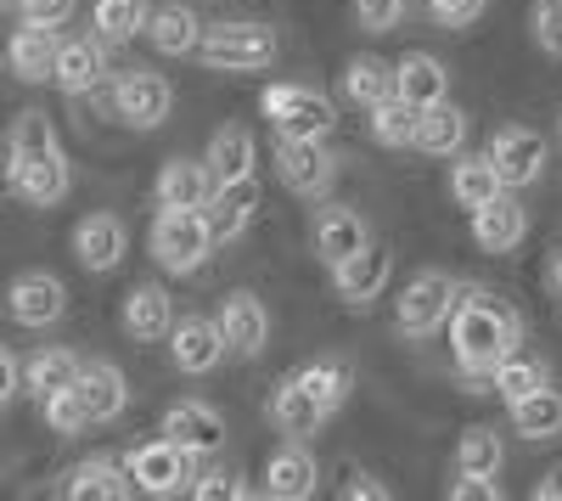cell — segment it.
<instances>
[{
  "label": "cell",
  "mask_w": 562,
  "mask_h": 501,
  "mask_svg": "<svg viewBox=\"0 0 562 501\" xmlns=\"http://www.w3.org/2000/svg\"><path fill=\"white\" fill-rule=\"evenodd\" d=\"M445 327H450V360L467 383H490L495 360L518 349V315H512L490 288H461Z\"/></svg>",
  "instance_id": "6da1fadb"
},
{
  "label": "cell",
  "mask_w": 562,
  "mask_h": 501,
  "mask_svg": "<svg viewBox=\"0 0 562 501\" xmlns=\"http://www.w3.org/2000/svg\"><path fill=\"white\" fill-rule=\"evenodd\" d=\"M198 57L214 74H265L281 57V34L270 23H203Z\"/></svg>",
  "instance_id": "7a4b0ae2"
},
{
  "label": "cell",
  "mask_w": 562,
  "mask_h": 501,
  "mask_svg": "<svg viewBox=\"0 0 562 501\" xmlns=\"http://www.w3.org/2000/svg\"><path fill=\"white\" fill-rule=\"evenodd\" d=\"M147 248L153 259L169 270V277H192V270H203L214 259V232L203 209H158L153 214V232H147Z\"/></svg>",
  "instance_id": "3957f363"
},
{
  "label": "cell",
  "mask_w": 562,
  "mask_h": 501,
  "mask_svg": "<svg viewBox=\"0 0 562 501\" xmlns=\"http://www.w3.org/2000/svg\"><path fill=\"white\" fill-rule=\"evenodd\" d=\"M259 113L270 119L276 135H304V142H326L338 130V102L315 85H265L259 97Z\"/></svg>",
  "instance_id": "277c9868"
},
{
  "label": "cell",
  "mask_w": 562,
  "mask_h": 501,
  "mask_svg": "<svg viewBox=\"0 0 562 501\" xmlns=\"http://www.w3.org/2000/svg\"><path fill=\"white\" fill-rule=\"evenodd\" d=\"M456 299H461V282L450 277V270H416V277L400 288V299H394L400 338H434L450 322Z\"/></svg>",
  "instance_id": "5b68a950"
},
{
  "label": "cell",
  "mask_w": 562,
  "mask_h": 501,
  "mask_svg": "<svg viewBox=\"0 0 562 501\" xmlns=\"http://www.w3.org/2000/svg\"><path fill=\"white\" fill-rule=\"evenodd\" d=\"M270 164H276L281 187H288L293 198H326L333 180H338V153L326 142H304V135H276Z\"/></svg>",
  "instance_id": "8992f818"
},
{
  "label": "cell",
  "mask_w": 562,
  "mask_h": 501,
  "mask_svg": "<svg viewBox=\"0 0 562 501\" xmlns=\"http://www.w3.org/2000/svg\"><path fill=\"white\" fill-rule=\"evenodd\" d=\"M124 474H130V485H135L140 496H180L186 485H192V474H198V457L158 434V439H147V445L130 450Z\"/></svg>",
  "instance_id": "52a82bcc"
},
{
  "label": "cell",
  "mask_w": 562,
  "mask_h": 501,
  "mask_svg": "<svg viewBox=\"0 0 562 501\" xmlns=\"http://www.w3.org/2000/svg\"><path fill=\"white\" fill-rule=\"evenodd\" d=\"M490 164H495V175L506 180V192H524V187H535V180L546 175V164H551V142L540 130H529V124H501L495 135H490Z\"/></svg>",
  "instance_id": "ba28073f"
},
{
  "label": "cell",
  "mask_w": 562,
  "mask_h": 501,
  "mask_svg": "<svg viewBox=\"0 0 562 501\" xmlns=\"http://www.w3.org/2000/svg\"><path fill=\"white\" fill-rule=\"evenodd\" d=\"M113 119L130 124V130H158L169 113H175V85L153 68H130L119 85H113V97H108Z\"/></svg>",
  "instance_id": "9c48e42d"
},
{
  "label": "cell",
  "mask_w": 562,
  "mask_h": 501,
  "mask_svg": "<svg viewBox=\"0 0 562 501\" xmlns=\"http://www.w3.org/2000/svg\"><path fill=\"white\" fill-rule=\"evenodd\" d=\"M7 315H12L18 327H29V333L57 327L63 315H68V288H63V277H52V270H23V277H12V288H7Z\"/></svg>",
  "instance_id": "30bf717a"
},
{
  "label": "cell",
  "mask_w": 562,
  "mask_h": 501,
  "mask_svg": "<svg viewBox=\"0 0 562 501\" xmlns=\"http://www.w3.org/2000/svg\"><path fill=\"white\" fill-rule=\"evenodd\" d=\"M326 270H333V293H338L349 310H366V304H378V299L389 293L394 254H389L383 243H366V248H355L349 259L326 265Z\"/></svg>",
  "instance_id": "8fae6325"
},
{
  "label": "cell",
  "mask_w": 562,
  "mask_h": 501,
  "mask_svg": "<svg viewBox=\"0 0 562 501\" xmlns=\"http://www.w3.org/2000/svg\"><path fill=\"white\" fill-rule=\"evenodd\" d=\"M7 175V192L23 198L29 209H57L74 187V169H68V153H45V158H23V164H0Z\"/></svg>",
  "instance_id": "7c38bea8"
},
{
  "label": "cell",
  "mask_w": 562,
  "mask_h": 501,
  "mask_svg": "<svg viewBox=\"0 0 562 501\" xmlns=\"http://www.w3.org/2000/svg\"><path fill=\"white\" fill-rule=\"evenodd\" d=\"M220 338H225V349L237 355V360H259L265 355V344H270V310H265V299L259 293H225L220 299Z\"/></svg>",
  "instance_id": "4fadbf2b"
},
{
  "label": "cell",
  "mask_w": 562,
  "mask_h": 501,
  "mask_svg": "<svg viewBox=\"0 0 562 501\" xmlns=\"http://www.w3.org/2000/svg\"><path fill=\"white\" fill-rule=\"evenodd\" d=\"M164 344H169L175 372H186V378H209L231 355L225 338H220V322H209V315H175V327H169Z\"/></svg>",
  "instance_id": "5bb4252c"
},
{
  "label": "cell",
  "mask_w": 562,
  "mask_h": 501,
  "mask_svg": "<svg viewBox=\"0 0 562 501\" xmlns=\"http://www.w3.org/2000/svg\"><path fill=\"white\" fill-rule=\"evenodd\" d=\"M68 243H74V259L90 270V277H108V270H119L130 259V232H124V220L108 214V209L85 214Z\"/></svg>",
  "instance_id": "9a60e30c"
},
{
  "label": "cell",
  "mask_w": 562,
  "mask_h": 501,
  "mask_svg": "<svg viewBox=\"0 0 562 501\" xmlns=\"http://www.w3.org/2000/svg\"><path fill=\"white\" fill-rule=\"evenodd\" d=\"M164 439H175L180 450H192V457H214V450H225V417L214 412L209 400H175L164 412Z\"/></svg>",
  "instance_id": "2e32d148"
},
{
  "label": "cell",
  "mask_w": 562,
  "mask_h": 501,
  "mask_svg": "<svg viewBox=\"0 0 562 501\" xmlns=\"http://www.w3.org/2000/svg\"><path fill=\"white\" fill-rule=\"evenodd\" d=\"M203 220H209L214 243H237L248 225L259 220V180H254V175L220 180V187L209 192V203H203Z\"/></svg>",
  "instance_id": "e0dca14e"
},
{
  "label": "cell",
  "mask_w": 562,
  "mask_h": 501,
  "mask_svg": "<svg viewBox=\"0 0 562 501\" xmlns=\"http://www.w3.org/2000/svg\"><path fill=\"white\" fill-rule=\"evenodd\" d=\"M108 79V45L97 34L85 40H63L57 45V68H52V85L63 97H90V90H102Z\"/></svg>",
  "instance_id": "ac0fdd59"
},
{
  "label": "cell",
  "mask_w": 562,
  "mask_h": 501,
  "mask_svg": "<svg viewBox=\"0 0 562 501\" xmlns=\"http://www.w3.org/2000/svg\"><path fill=\"white\" fill-rule=\"evenodd\" d=\"M119 327H124V338H135V344L169 338V327H175V299H169V288H164V282H135L130 299H124V310H119Z\"/></svg>",
  "instance_id": "d6986e66"
},
{
  "label": "cell",
  "mask_w": 562,
  "mask_h": 501,
  "mask_svg": "<svg viewBox=\"0 0 562 501\" xmlns=\"http://www.w3.org/2000/svg\"><path fill=\"white\" fill-rule=\"evenodd\" d=\"M85 412H90V428L97 423H119L124 405H130V378L113 367V360H79V378H74Z\"/></svg>",
  "instance_id": "ffe728a7"
},
{
  "label": "cell",
  "mask_w": 562,
  "mask_h": 501,
  "mask_svg": "<svg viewBox=\"0 0 562 501\" xmlns=\"http://www.w3.org/2000/svg\"><path fill=\"white\" fill-rule=\"evenodd\" d=\"M371 243V225H366V214H355V209H344V203H326V209H315V225H310V248L321 254V265H338V259H349L355 248H366Z\"/></svg>",
  "instance_id": "44dd1931"
},
{
  "label": "cell",
  "mask_w": 562,
  "mask_h": 501,
  "mask_svg": "<svg viewBox=\"0 0 562 501\" xmlns=\"http://www.w3.org/2000/svg\"><path fill=\"white\" fill-rule=\"evenodd\" d=\"M321 485V463L304 450V439H288L281 450H270L265 463V496L270 501H310Z\"/></svg>",
  "instance_id": "7402d4cb"
},
{
  "label": "cell",
  "mask_w": 562,
  "mask_h": 501,
  "mask_svg": "<svg viewBox=\"0 0 562 501\" xmlns=\"http://www.w3.org/2000/svg\"><path fill=\"white\" fill-rule=\"evenodd\" d=\"M270 423L288 434V439H310V434H321L326 423H333V412H326V405L288 372V378L270 389Z\"/></svg>",
  "instance_id": "603a6c76"
},
{
  "label": "cell",
  "mask_w": 562,
  "mask_h": 501,
  "mask_svg": "<svg viewBox=\"0 0 562 501\" xmlns=\"http://www.w3.org/2000/svg\"><path fill=\"white\" fill-rule=\"evenodd\" d=\"M57 29H40V23H23L12 29L7 40V74L23 79V85H52V68H57Z\"/></svg>",
  "instance_id": "cb8c5ba5"
},
{
  "label": "cell",
  "mask_w": 562,
  "mask_h": 501,
  "mask_svg": "<svg viewBox=\"0 0 562 501\" xmlns=\"http://www.w3.org/2000/svg\"><path fill=\"white\" fill-rule=\"evenodd\" d=\"M158 57H198V40H203V18L186 7V0H164V7L147 12V29Z\"/></svg>",
  "instance_id": "d4e9b609"
},
{
  "label": "cell",
  "mask_w": 562,
  "mask_h": 501,
  "mask_svg": "<svg viewBox=\"0 0 562 501\" xmlns=\"http://www.w3.org/2000/svg\"><path fill=\"white\" fill-rule=\"evenodd\" d=\"M524 237H529V209L512 198V192H501L495 203L473 209V243L484 254H512Z\"/></svg>",
  "instance_id": "484cf974"
},
{
  "label": "cell",
  "mask_w": 562,
  "mask_h": 501,
  "mask_svg": "<svg viewBox=\"0 0 562 501\" xmlns=\"http://www.w3.org/2000/svg\"><path fill=\"white\" fill-rule=\"evenodd\" d=\"M394 97L411 102L416 113H422V108H434V102H445V97H450V68H445L434 52H411V57H400V63H394Z\"/></svg>",
  "instance_id": "4316f807"
},
{
  "label": "cell",
  "mask_w": 562,
  "mask_h": 501,
  "mask_svg": "<svg viewBox=\"0 0 562 501\" xmlns=\"http://www.w3.org/2000/svg\"><path fill=\"white\" fill-rule=\"evenodd\" d=\"M63 496L68 501H124V496H135V485L119 457H85L63 474Z\"/></svg>",
  "instance_id": "83f0119b"
},
{
  "label": "cell",
  "mask_w": 562,
  "mask_h": 501,
  "mask_svg": "<svg viewBox=\"0 0 562 501\" xmlns=\"http://www.w3.org/2000/svg\"><path fill=\"white\" fill-rule=\"evenodd\" d=\"M209 192H214V175H209V164H198V158H169V164L158 169V187H153L158 209H203Z\"/></svg>",
  "instance_id": "f1b7e54d"
},
{
  "label": "cell",
  "mask_w": 562,
  "mask_h": 501,
  "mask_svg": "<svg viewBox=\"0 0 562 501\" xmlns=\"http://www.w3.org/2000/svg\"><path fill=\"white\" fill-rule=\"evenodd\" d=\"M506 192V180L495 175V164H490V153H456V164H450V198L473 214V209H484V203H495Z\"/></svg>",
  "instance_id": "f546056e"
},
{
  "label": "cell",
  "mask_w": 562,
  "mask_h": 501,
  "mask_svg": "<svg viewBox=\"0 0 562 501\" xmlns=\"http://www.w3.org/2000/svg\"><path fill=\"white\" fill-rule=\"evenodd\" d=\"M461 147H467V113H461L450 97L416 113V153H428V158H456Z\"/></svg>",
  "instance_id": "4dcf8cb0"
},
{
  "label": "cell",
  "mask_w": 562,
  "mask_h": 501,
  "mask_svg": "<svg viewBox=\"0 0 562 501\" xmlns=\"http://www.w3.org/2000/svg\"><path fill=\"white\" fill-rule=\"evenodd\" d=\"M209 175H214V187L220 180H243V175H254V164H259V147H254V130L248 124H220L214 135H209Z\"/></svg>",
  "instance_id": "1f68e13d"
},
{
  "label": "cell",
  "mask_w": 562,
  "mask_h": 501,
  "mask_svg": "<svg viewBox=\"0 0 562 501\" xmlns=\"http://www.w3.org/2000/svg\"><path fill=\"white\" fill-rule=\"evenodd\" d=\"M551 383V360L546 355H529V349H512L495 360V372H490V394H501L506 405H518L524 394L546 389Z\"/></svg>",
  "instance_id": "d6a6232c"
},
{
  "label": "cell",
  "mask_w": 562,
  "mask_h": 501,
  "mask_svg": "<svg viewBox=\"0 0 562 501\" xmlns=\"http://www.w3.org/2000/svg\"><path fill=\"white\" fill-rule=\"evenodd\" d=\"M389 97H394V63H389V57L360 52V57L344 63V102H355V108L366 113V108H378V102H389Z\"/></svg>",
  "instance_id": "836d02e7"
},
{
  "label": "cell",
  "mask_w": 562,
  "mask_h": 501,
  "mask_svg": "<svg viewBox=\"0 0 562 501\" xmlns=\"http://www.w3.org/2000/svg\"><path fill=\"white\" fill-rule=\"evenodd\" d=\"M512 412V434H524L529 445H546V439H557L562 434V389H535V394H524L518 405H506Z\"/></svg>",
  "instance_id": "e575fe53"
},
{
  "label": "cell",
  "mask_w": 562,
  "mask_h": 501,
  "mask_svg": "<svg viewBox=\"0 0 562 501\" xmlns=\"http://www.w3.org/2000/svg\"><path fill=\"white\" fill-rule=\"evenodd\" d=\"M501 468H506V439H501L495 428H484V423L461 428V439H456V474L495 479Z\"/></svg>",
  "instance_id": "d590c367"
},
{
  "label": "cell",
  "mask_w": 562,
  "mask_h": 501,
  "mask_svg": "<svg viewBox=\"0 0 562 501\" xmlns=\"http://www.w3.org/2000/svg\"><path fill=\"white\" fill-rule=\"evenodd\" d=\"M45 153H63L57 142V124L52 113H40V108H23L7 130V164H23V158H45Z\"/></svg>",
  "instance_id": "8d00e7d4"
},
{
  "label": "cell",
  "mask_w": 562,
  "mask_h": 501,
  "mask_svg": "<svg viewBox=\"0 0 562 501\" xmlns=\"http://www.w3.org/2000/svg\"><path fill=\"white\" fill-rule=\"evenodd\" d=\"M79 378V355L74 349H40V355H29V367H23V394L29 400H45V394H57V389H68Z\"/></svg>",
  "instance_id": "74e56055"
},
{
  "label": "cell",
  "mask_w": 562,
  "mask_h": 501,
  "mask_svg": "<svg viewBox=\"0 0 562 501\" xmlns=\"http://www.w3.org/2000/svg\"><path fill=\"white\" fill-rule=\"evenodd\" d=\"M147 12H153V0H97L90 7V29H97L102 45H124L147 29Z\"/></svg>",
  "instance_id": "f35d334b"
},
{
  "label": "cell",
  "mask_w": 562,
  "mask_h": 501,
  "mask_svg": "<svg viewBox=\"0 0 562 501\" xmlns=\"http://www.w3.org/2000/svg\"><path fill=\"white\" fill-rule=\"evenodd\" d=\"M321 405H326V412H344V400H349V367H344V360H333V355H315V360H304V367L293 372Z\"/></svg>",
  "instance_id": "ab89813d"
},
{
  "label": "cell",
  "mask_w": 562,
  "mask_h": 501,
  "mask_svg": "<svg viewBox=\"0 0 562 501\" xmlns=\"http://www.w3.org/2000/svg\"><path fill=\"white\" fill-rule=\"evenodd\" d=\"M366 130H371V142L378 147H416V108L411 102H400V97H389V102H378V108H366Z\"/></svg>",
  "instance_id": "60d3db41"
},
{
  "label": "cell",
  "mask_w": 562,
  "mask_h": 501,
  "mask_svg": "<svg viewBox=\"0 0 562 501\" xmlns=\"http://www.w3.org/2000/svg\"><path fill=\"white\" fill-rule=\"evenodd\" d=\"M40 417H45V428L63 434V439H74V434H85V428H90V412H85V400H79V389H74V383H68V389H57V394H45V400H40Z\"/></svg>",
  "instance_id": "b9f144b4"
},
{
  "label": "cell",
  "mask_w": 562,
  "mask_h": 501,
  "mask_svg": "<svg viewBox=\"0 0 562 501\" xmlns=\"http://www.w3.org/2000/svg\"><path fill=\"white\" fill-rule=\"evenodd\" d=\"M186 496H198V501H220V496H254V485H243V474L237 468H203V474H192V485H186Z\"/></svg>",
  "instance_id": "7bdbcfd3"
},
{
  "label": "cell",
  "mask_w": 562,
  "mask_h": 501,
  "mask_svg": "<svg viewBox=\"0 0 562 501\" xmlns=\"http://www.w3.org/2000/svg\"><path fill=\"white\" fill-rule=\"evenodd\" d=\"M411 0H355V29L360 34H394L405 23Z\"/></svg>",
  "instance_id": "ee69618b"
},
{
  "label": "cell",
  "mask_w": 562,
  "mask_h": 501,
  "mask_svg": "<svg viewBox=\"0 0 562 501\" xmlns=\"http://www.w3.org/2000/svg\"><path fill=\"white\" fill-rule=\"evenodd\" d=\"M529 34H535V45L546 57H562V0H535Z\"/></svg>",
  "instance_id": "f6af8a7d"
},
{
  "label": "cell",
  "mask_w": 562,
  "mask_h": 501,
  "mask_svg": "<svg viewBox=\"0 0 562 501\" xmlns=\"http://www.w3.org/2000/svg\"><path fill=\"white\" fill-rule=\"evenodd\" d=\"M484 7H490V0H428V18L439 23V29H473L479 18H484Z\"/></svg>",
  "instance_id": "bcb514c9"
},
{
  "label": "cell",
  "mask_w": 562,
  "mask_h": 501,
  "mask_svg": "<svg viewBox=\"0 0 562 501\" xmlns=\"http://www.w3.org/2000/svg\"><path fill=\"white\" fill-rule=\"evenodd\" d=\"M74 12H79V0H18V18L40 29H63Z\"/></svg>",
  "instance_id": "7dc6e473"
},
{
  "label": "cell",
  "mask_w": 562,
  "mask_h": 501,
  "mask_svg": "<svg viewBox=\"0 0 562 501\" xmlns=\"http://www.w3.org/2000/svg\"><path fill=\"white\" fill-rule=\"evenodd\" d=\"M18 394H23V360H18L7 344H0V412H7Z\"/></svg>",
  "instance_id": "c3c4849f"
},
{
  "label": "cell",
  "mask_w": 562,
  "mask_h": 501,
  "mask_svg": "<svg viewBox=\"0 0 562 501\" xmlns=\"http://www.w3.org/2000/svg\"><path fill=\"white\" fill-rule=\"evenodd\" d=\"M450 501H501V485L495 479H473V474H456Z\"/></svg>",
  "instance_id": "681fc988"
},
{
  "label": "cell",
  "mask_w": 562,
  "mask_h": 501,
  "mask_svg": "<svg viewBox=\"0 0 562 501\" xmlns=\"http://www.w3.org/2000/svg\"><path fill=\"white\" fill-rule=\"evenodd\" d=\"M344 496H360V501H389V485H371L366 474L355 485H344Z\"/></svg>",
  "instance_id": "f907efd6"
},
{
  "label": "cell",
  "mask_w": 562,
  "mask_h": 501,
  "mask_svg": "<svg viewBox=\"0 0 562 501\" xmlns=\"http://www.w3.org/2000/svg\"><path fill=\"white\" fill-rule=\"evenodd\" d=\"M535 501H562V463H557V468L535 485Z\"/></svg>",
  "instance_id": "816d5d0a"
},
{
  "label": "cell",
  "mask_w": 562,
  "mask_h": 501,
  "mask_svg": "<svg viewBox=\"0 0 562 501\" xmlns=\"http://www.w3.org/2000/svg\"><path fill=\"white\" fill-rule=\"evenodd\" d=\"M551 288H557V299H562V248L551 254Z\"/></svg>",
  "instance_id": "f5cc1de1"
},
{
  "label": "cell",
  "mask_w": 562,
  "mask_h": 501,
  "mask_svg": "<svg viewBox=\"0 0 562 501\" xmlns=\"http://www.w3.org/2000/svg\"><path fill=\"white\" fill-rule=\"evenodd\" d=\"M0 7H18V0H0Z\"/></svg>",
  "instance_id": "db71d44e"
},
{
  "label": "cell",
  "mask_w": 562,
  "mask_h": 501,
  "mask_svg": "<svg viewBox=\"0 0 562 501\" xmlns=\"http://www.w3.org/2000/svg\"><path fill=\"white\" fill-rule=\"evenodd\" d=\"M557 130H562V124H557Z\"/></svg>",
  "instance_id": "11a10c76"
}]
</instances>
